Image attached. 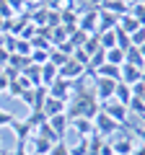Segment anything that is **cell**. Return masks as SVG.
<instances>
[{
    "label": "cell",
    "mask_w": 145,
    "mask_h": 155,
    "mask_svg": "<svg viewBox=\"0 0 145 155\" xmlns=\"http://www.w3.org/2000/svg\"><path fill=\"white\" fill-rule=\"evenodd\" d=\"M0 155H8V153H0Z\"/></svg>",
    "instance_id": "obj_46"
},
{
    "label": "cell",
    "mask_w": 145,
    "mask_h": 155,
    "mask_svg": "<svg viewBox=\"0 0 145 155\" xmlns=\"http://www.w3.org/2000/svg\"><path fill=\"white\" fill-rule=\"evenodd\" d=\"M47 91H49L52 98H60V101H65V104H67V98H70V93H72V83L57 75V80H55V83H52Z\"/></svg>",
    "instance_id": "obj_6"
},
{
    "label": "cell",
    "mask_w": 145,
    "mask_h": 155,
    "mask_svg": "<svg viewBox=\"0 0 145 155\" xmlns=\"http://www.w3.org/2000/svg\"><path fill=\"white\" fill-rule=\"evenodd\" d=\"M86 39H88V34H83L80 28H75V31H72L70 36H67V41H70V44L75 47V49H78V47H83V41H86Z\"/></svg>",
    "instance_id": "obj_30"
},
{
    "label": "cell",
    "mask_w": 145,
    "mask_h": 155,
    "mask_svg": "<svg viewBox=\"0 0 145 155\" xmlns=\"http://www.w3.org/2000/svg\"><path fill=\"white\" fill-rule=\"evenodd\" d=\"M93 129H96V134H99L101 140H106V137H114V134L119 132V124L114 122V119H109L104 111H99L96 119H93Z\"/></svg>",
    "instance_id": "obj_1"
},
{
    "label": "cell",
    "mask_w": 145,
    "mask_h": 155,
    "mask_svg": "<svg viewBox=\"0 0 145 155\" xmlns=\"http://www.w3.org/2000/svg\"><path fill=\"white\" fill-rule=\"evenodd\" d=\"M132 155H145V145H135V150H132Z\"/></svg>",
    "instance_id": "obj_42"
},
{
    "label": "cell",
    "mask_w": 145,
    "mask_h": 155,
    "mask_svg": "<svg viewBox=\"0 0 145 155\" xmlns=\"http://www.w3.org/2000/svg\"><path fill=\"white\" fill-rule=\"evenodd\" d=\"M114 101H119L122 106H127L130 101H132V91H130V85L117 83V88H114Z\"/></svg>",
    "instance_id": "obj_18"
},
{
    "label": "cell",
    "mask_w": 145,
    "mask_h": 155,
    "mask_svg": "<svg viewBox=\"0 0 145 155\" xmlns=\"http://www.w3.org/2000/svg\"><path fill=\"white\" fill-rule=\"evenodd\" d=\"M49 41H52V47H57V44H62V41H67V31H65L62 26H55V28H52V39H49Z\"/></svg>",
    "instance_id": "obj_28"
},
{
    "label": "cell",
    "mask_w": 145,
    "mask_h": 155,
    "mask_svg": "<svg viewBox=\"0 0 145 155\" xmlns=\"http://www.w3.org/2000/svg\"><path fill=\"white\" fill-rule=\"evenodd\" d=\"M47 124H49V129H52V132H55L60 140H65L67 129H70V119H67V114H65V111H62V114L49 116V119H47Z\"/></svg>",
    "instance_id": "obj_8"
},
{
    "label": "cell",
    "mask_w": 145,
    "mask_h": 155,
    "mask_svg": "<svg viewBox=\"0 0 145 155\" xmlns=\"http://www.w3.org/2000/svg\"><path fill=\"white\" fill-rule=\"evenodd\" d=\"M117 26H119V28H122V31H124V34L130 36V34H135V31H137L140 26H143V23H140V21H135V18L130 16V13H124V16L119 18V23H117Z\"/></svg>",
    "instance_id": "obj_15"
},
{
    "label": "cell",
    "mask_w": 145,
    "mask_h": 155,
    "mask_svg": "<svg viewBox=\"0 0 145 155\" xmlns=\"http://www.w3.org/2000/svg\"><path fill=\"white\" fill-rule=\"evenodd\" d=\"M70 155H88V140H86V137H78V142L70 147Z\"/></svg>",
    "instance_id": "obj_29"
},
{
    "label": "cell",
    "mask_w": 145,
    "mask_h": 155,
    "mask_svg": "<svg viewBox=\"0 0 145 155\" xmlns=\"http://www.w3.org/2000/svg\"><path fill=\"white\" fill-rule=\"evenodd\" d=\"M55 80H57V67L52 65V62H44V65H42V85L49 88Z\"/></svg>",
    "instance_id": "obj_17"
},
{
    "label": "cell",
    "mask_w": 145,
    "mask_h": 155,
    "mask_svg": "<svg viewBox=\"0 0 145 155\" xmlns=\"http://www.w3.org/2000/svg\"><path fill=\"white\" fill-rule=\"evenodd\" d=\"M106 65L122 67V65H124V52L119 49V47H114V49H106Z\"/></svg>",
    "instance_id": "obj_20"
},
{
    "label": "cell",
    "mask_w": 145,
    "mask_h": 155,
    "mask_svg": "<svg viewBox=\"0 0 145 155\" xmlns=\"http://www.w3.org/2000/svg\"><path fill=\"white\" fill-rule=\"evenodd\" d=\"M96 11H106V13H114V16L122 18L124 13H130V3L127 0H101V5Z\"/></svg>",
    "instance_id": "obj_10"
},
{
    "label": "cell",
    "mask_w": 145,
    "mask_h": 155,
    "mask_svg": "<svg viewBox=\"0 0 145 155\" xmlns=\"http://www.w3.org/2000/svg\"><path fill=\"white\" fill-rule=\"evenodd\" d=\"M117 23H119V16L106 13V11H99V31H96V34H101V31H114Z\"/></svg>",
    "instance_id": "obj_13"
},
{
    "label": "cell",
    "mask_w": 145,
    "mask_h": 155,
    "mask_svg": "<svg viewBox=\"0 0 145 155\" xmlns=\"http://www.w3.org/2000/svg\"><path fill=\"white\" fill-rule=\"evenodd\" d=\"M80 49H83L88 57H91V54H96V52L101 49V44H99V34H91V36L83 41V47H80Z\"/></svg>",
    "instance_id": "obj_22"
},
{
    "label": "cell",
    "mask_w": 145,
    "mask_h": 155,
    "mask_svg": "<svg viewBox=\"0 0 145 155\" xmlns=\"http://www.w3.org/2000/svg\"><path fill=\"white\" fill-rule=\"evenodd\" d=\"M101 111H104L109 119H114V122L122 127V124H127V116H130V111H127V106H122L119 101H106V104H101Z\"/></svg>",
    "instance_id": "obj_2"
},
{
    "label": "cell",
    "mask_w": 145,
    "mask_h": 155,
    "mask_svg": "<svg viewBox=\"0 0 145 155\" xmlns=\"http://www.w3.org/2000/svg\"><path fill=\"white\" fill-rule=\"evenodd\" d=\"M70 129H75V134H78V137H86V140L96 134L93 122H91V119H83V116H80V119H72V122H70Z\"/></svg>",
    "instance_id": "obj_11"
},
{
    "label": "cell",
    "mask_w": 145,
    "mask_h": 155,
    "mask_svg": "<svg viewBox=\"0 0 145 155\" xmlns=\"http://www.w3.org/2000/svg\"><path fill=\"white\" fill-rule=\"evenodd\" d=\"M29 65H31V60H29V57H21V54H11V57H8V65H5V67H11L13 72H23Z\"/></svg>",
    "instance_id": "obj_16"
},
{
    "label": "cell",
    "mask_w": 145,
    "mask_h": 155,
    "mask_svg": "<svg viewBox=\"0 0 145 155\" xmlns=\"http://www.w3.org/2000/svg\"><path fill=\"white\" fill-rule=\"evenodd\" d=\"M135 145H137V142H135L132 134H114L112 150H114V155H132Z\"/></svg>",
    "instance_id": "obj_7"
},
{
    "label": "cell",
    "mask_w": 145,
    "mask_h": 155,
    "mask_svg": "<svg viewBox=\"0 0 145 155\" xmlns=\"http://www.w3.org/2000/svg\"><path fill=\"white\" fill-rule=\"evenodd\" d=\"M137 80H143V70H140V67H135V65H127V62H124V65L119 67V83H124V85H135Z\"/></svg>",
    "instance_id": "obj_9"
},
{
    "label": "cell",
    "mask_w": 145,
    "mask_h": 155,
    "mask_svg": "<svg viewBox=\"0 0 145 155\" xmlns=\"http://www.w3.org/2000/svg\"><path fill=\"white\" fill-rule=\"evenodd\" d=\"M49 155H70V145H67L65 140H60V142H55V145H52Z\"/></svg>",
    "instance_id": "obj_32"
},
{
    "label": "cell",
    "mask_w": 145,
    "mask_h": 155,
    "mask_svg": "<svg viewBox=\"0 0 145 155\" xmlns=\"http://www.w3.org/2000/svg\"><path fill=\"white\" fill-rule=\"evenodd\" d=\"M8 155H31V153H29L26 142H18V147H16V150H11V153H8Z\"/></svg>",
    "instance_id": "obj_39"
},
{
    "label": "cell",
    "mask_w": 145,
    "mask_h": 155,
    "mask_svg": "<svg viewBox=\"0 0 145 155\" xmlns=\"http://www.w3.org/2000/svg\"><path fill=\"white\" fill-rule=\"evenodd\" d=\"M8 85H11V78H8L5 72H3V75H0V93H5V91H8Z\"/></svg>",
    "instance_id": "obj_41"
},
{
    "label": "cell",
    "mask_w": 145,
    "mask_h": 155,
    "mask_svg": "<svg viewBox=\"0 0 145 155\" xmlns=\"http://www.w3.org/2000/svg\"><path fill=\"white\" fill-rule=\"evenodd\" d=\"M13 122H16V116H13L11 111H5V109H0V129H3V127H11Z\"/></svg>",
    "instance_id": "obj_34"
},
{
    "label": "cell",
    "mask_w": 145,
    "mask_h": 155,
    "mask_svg": "<svg viewBox=\"0 0 145 155\" xmlns=\"http://www.w3.org/2000/svg\"><path fill=\"white\" fill-rule=\"evenodd\" d=\"M13 54L29 57V54H31V41H23V39H18V41H16V49H13Z\"/></svg>",
    "instance_id": "obj_31"
},
{
    "label": "cell",
    "mask_w": 145,
    "mask_h": 155,
    "mask_svg": "<svg viewBox=\"0 0 145 155\" xmlns=\"http://www.w3.org/2000/svg\"><path fill=\"white\" fill-rule=\"evenodd\" d=\"M65 101H60V98H52V96H47V101H44V106H42V111H44V116L49 119V116H55V114H62L65 111Z\"/></svg>",
    "instance_id": "obj_14"
},
{
    "label": "cell",
    "mask_w": 145,
    "mask_h": 155,
    "mask_svg": "<svg viewBox=\"0 0 145 155\" xmlns=\"http://www.w3.org/2000/svg\"><path fill=\"white\" fill-rule=\"evenodd\" d=\"M67 60H70V57H67L65 52H60V49H57V47H52V49H49V62H52V65L57 67V70H60V67L65 65Z\"/></svg>",
    "instance_id": "obj_24"
},
{
    "label": "cell",
    "mask_w": 145,
    "mask_h": 155,
    "mask_svg": "<svg viewBox=\"0 0 145 155\" xmlns=\"http://www.w3.org/2000/svg\"><path fill=\"white\" fill-rule=\"evenodd\" d=\"M3 70H5V67H3V65H0V75H3Z\"/></svg>",
    "instance_id": "obj_45"
},
{
    "label": "cell",
    "mask_w": 145,
    "mask_h": 155,
    "mask_svg": "<svg viewBox=\"0 0 145 155\" xmlns=\"http://www.w3.org/2000/svg\"><path fill=\"white\" fill-rule=\"evenodd\" d=\"M3 34H5V21L0 18V36H3Z\"/></svg>",
    "instance_id": "obj_44"
},
{
    "label": "cell",
    "mask_w": 145,
    "mask_h": 155,
    "mask_svg": "<svg viewBox=\"0 0 145 155\" xmlns=\"http://www.w3.org/2000/svg\"><path fill=\"white\" fill-rule=\"evenodd\" d=\"M16 16V13L11 11V5H8L5 0H0V18H3V21H8V18H13Z\"/></svg>",
    "instance_id": "obj_36"
},
{
    "label": "cell",
    "mask_w": 145,
    "mask_h": 155,
    "mask_svg": "<svg viewBox=\"0 0 145 155\" xmlns=\"http://www.w3.org/2000/svg\"><path fill=\"white\" fill-rule=\"evenodd\" d=\"M96 80V98H99V104H106V101H112L114 98V88H117L119 80H109V78H93Z\"/></svg>",
    "instance_id": "obj_4"
},
{
    "label": "cell",
    "mask_w": 145,
    "mask_h": 155,
    "mask_svg": "<svg viewBox=\"0 0 145 155\" xmlns=\"http://www.w3.org/2000/svg\"><path fill=\"white\" fill-rule=\"evenodd\" d=\"M130 41H132V47H140V44H143V41H145V26H140L135 34H130Z\"/></svg>",
    "instance_id": "obj_35"
},
{
    "label": "cell",
    "mask_w": 145,
    "mask_h": 155,
    "mask_svg": "<svg viewBox=\"0 0 145 155\" xmlns=\"http://www.w3.org/2000/svg\"><path fill=\"white\" fill-rule=\"evenodd\" d=\"M114 36H117V47H119V49H122V52H127V49H132V41H130V36H127V34H124L122 31V28H114Z\"/></svg>",
    "instance_id": "obj_25"
},
{
    "label": "cell",
    "mask_w": 145,
    "mask_h": 155,
    "mask_svg": "<svg viewBox=\"0 0 145 155\" xmlns=\"http://www.w3.org/2000/svg\"><path fill=\"white\" fill-rule=\"evenodd\" d=\"M137 52H140V57H143V60H145V41H143V44L137 47Z\"/></svg>",
    "instance_id": "obj_43"
},
{
    "label": "cell",
    "mask_w": 145,
    "mask_h": 155,
    "mask_svg": "<svg viewBox=\"0 0 145 155\" xmlns=\"http://www.w3.org/2000/svg\"><path fill=\"white\" fill-rule=\"evenodd\" d=\"M99 44H101V49H114L117 47V36H114V31H101L99 34Z\"/></svg>",
    "instance_id": "obj_21"
},
{
    "label": "cell",
    "mask_w": 145,
    "mask_h": 155,
    "mask_svg": "<svg viewBox=\"0 0 145 155\" xmlns=\"http://www.w3.org/2000/svg\"><path fill=\"white\" fill-rule=\"evenodd\" d=\"M26 122L31 124V127H39V124L47 122V116H44V111H42V109H31V114L26 116Z\"/></svg>",
    "instance_id": "obj_27"
},
{
    "label": "cell",
    "mask_w": 145,
    "mask_h": 155,
    "mask_svg": "<svg viewBox=\"0 0 145 155\" xmlns=\"http://www.w3.org/2000/svg\"><path fill=\"white\" fill-rule=\"evenodd\" d=\"M143 5H145V3H143Z\"/></svg>",
    "instance_id": "obj_48"
},
{
    "label": "cell",
    "mask_w": 145,
    "mask_h": 155,
    "mask_svg": "<svg viewBox=\"0 0 145 155\" xmlns=\"http://www.w3.org/2000/svg\"><path fill=\"white\" fill-rule=\"evenodd\" d=\"M8 5H11V11L16 13V16H21V13H26V0H5Z\"/></svg>",
    "instance_id": "obj_33"
},
{
    "label": "cell",
    "mask_w": 145,
    "mask_h": 155,
    "mask_svg": "<svg viewBox=\"0 0 145 155\" xmlns=\"http://www.w3.org/2000/svg\"><path fill=\"white\" fill-rule=\"evenodd\" d=\"M47 96H49L47 85H36V88H34V106H31V109H42L44 101H47Z\"/></svg>",
    "instance_id": "obj_23"
},
{
    "label": "cell",
    "mask_w": 145,
    "mask_h": 155,
    "mask_svg": "<svg viewBox=\"0 0 145 155\" xmlns=\"http://www.w3.org/2000/svg\"><path fill=\"white\" fill-rule=\"evenodd\" d=\"M42 5H44L47 11H62V8H67V5H75V0H44Z\"/></svg>",
    "instance_id": "obj_26"
},
{
    "label": "cell",
    "mask_w": 145,
    "mask_h": 155,
    "mask_svg": "<svg viewBox=\"0 0 145 155\" xmlns=\"http://www.w3.org/2000/svg\"><path fill=\"white\" fill-rule=\"evenodd\" d=\"M80 16H78V28L83 34H96L99 31V11L96 8H88V11H78Z\"/></svg>",
    "instance_id": "obj_3"
},
{
    "label": "cell",
    "mask_w": 145,
    "mask_h": 155,
    "mask_svg": "<svg viewBox=\"0 0 145 155\" xmlns=\"http://www.w3.org/2000/svg\"><path fill=\"white\" fill-rule=\"evenodd\" d=\"M11 127H13V134H16V140H18V142H26V140L34 134V127L26 122V119H16V122H13Z\"/></svg>",
    "instance_id": "obj_12"
},
{
    "label": "cell",
    "mask_w": 145,
    "mask_h": 155,
    "mask_svg": "<svg viewBox=\"0 0 145 155\" xmlns=\"http://www.w3.org/2000/svg\"><path fill=\"white\" fill-rule=\"evenodd\" d=\"M57 75H60V78H65V80H70V83H72V80H80V78H86L88 72H86V67L80 65V62H75V60H67L65 65H62L60 70H57Z\"/></svg>",
    "instance_id": "obj_5"
},
{
    "label": "cell",
    "mask_w": 145,
    "mask_h": 155,
    "mask_svg": "<svg viewBox=\"0 0 145 155\" xmlns=\"http://www.w3.org/2000/svg\"><path fill=\"white\" fill-rule=\"evenodd\" d=\"M18 101H23V104H26L29 109H31V106H34V88H29V91H23V93L18 96Z\"/></svg>",
    "instance_id": "obj_38"
},
{
    "label": "cell",
    "mask_w": 145,
    "mask_h": 155,
    "mask_svg": "<svg viewBox=\"0 0 145 155\" xmlns=\"http://www.w3.org/2000/svg\"><path fill=\"white\" fill-rule=\"evenodd\" d=\"M143 75H145V70H143Z\"/></svg>",
    "instance_id": "obj_47"
},
{
    "label": "cell",
    "mask_w": 145,
    "mask_h": 155,
    "mask_svg": "<svg viewBox=\"0 0 145 155\" xmlns=\"http://www.w3.org/2000/svg\"><path fill=\"white\" fill-rule=\"evenodd\" d=\"M93 78H109V80H119V67H114V65H101L99 70L93 72Z\"/></svg>",
    "instance_id": "obj_19"
},
{
    "label": "cell",
    "mask_w": 145,
    "mask_h": 155,
    "mask_svg": "<svg viewBox=\"0 0 145 155\" xmlns=\"http://www.w3.org/2000/svg\"><path fill=\"white\" fill-rule=\"evenodd\" d=\"M132 137L137 140L140 145H145V127H135V132H132Z\"/></svg>",
    "instance_id": "obj_40"
},
{
    "label": "cell",
    "mask_w": 145,
    "mask_h": 155,
    "mask_svg": "<svg viewBox=\"0 0 145 155\" xmlns=\"http://www.w3.org/2000/svg\"><path fill=\"white\" fill-rule=\"evenodd\" d=\"M55 26H60V11H49V16H47V28Z\"/></svg>",
    "instance_id": "obj_37"
}]
</instances>
